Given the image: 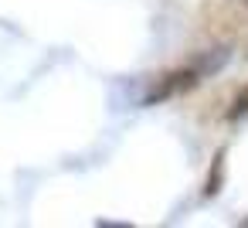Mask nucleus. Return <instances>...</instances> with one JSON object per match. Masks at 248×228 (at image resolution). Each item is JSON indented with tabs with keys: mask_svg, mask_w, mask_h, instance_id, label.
I'll return each mask as SVG.
<instances>
[{
	"mask_svg": "<svg viewBox=\"0 0 248 228\" xmlns=\"http://www.w3.org/2000/svg\"><path fill=\"white\" fill-rule=\"evenodd\" d=\"M201 82L197 68H180V72H167V75H156L150 79V89L140 96L143 106H153V102H163V99H173V96H184L187 89H194Z\"/></svg>",
	"mask_w": 248,
	"mask_h": 228,
	"instance_id": "obj_1",
	"label": "nucleus"
},
{
	"mask_svg": "<svg viewBox=\"0 0 248 228\" xmlns=\"http://www.w3.org/2000/svg\"><path fill=\"white\" fill-rule=\"evenodd\" d=\"M224 62H228V48H211L207 55H201V58L194 62V68H197V75H211V72H217Z\"/></svg>",
	"mask_w": 248,
	"mask_h": 228,
	"instance_id": "obj_2",
	"label": "nucleus"
},
{
	"mask_svg": "<svg viewBox=\"0 0 248 228\" xmlns=\"http://www.w3.org/2000/svg\"><path fill=\"white\" fill-rule=\"evenodd\" d=\"M221 163H224V150H217V157H214V167H211V180H207L204 194H214V191L221 187Z\"/></svg>",
	"mask_w": 248,
	"mask_h": 228,
	"instance_id": "obj_3",
	"label": "nucleus"
},
{
	"mask_svg": "<svg viewBox=\"0 0 248 228\" xmlns=\"http://www.w3.org/2000/svg\"><path fill=\"white\" fill-rule=\"evenodd\" d=\"M228 116H231V119H241V116H248V85H245V89L234 96V102H231Z\"/></svg>",
	"mask_w": 248,
	"mask_h": 228,
	"instance_id": "obj_4",
	"label": "nucleus"
}]
</instances>
